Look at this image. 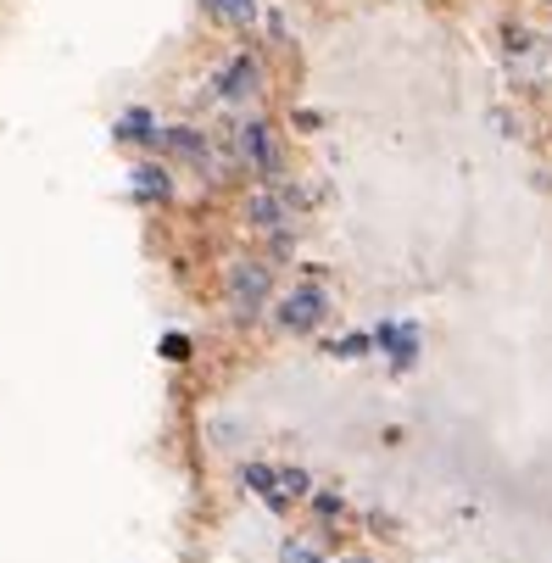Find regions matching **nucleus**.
Segmentation results:
<instances>
[{"label":"nucleus","instance_id":"20e7f679","mask_svg":"<svg viewBox=\"0 0 552 563\" xmlns=\"http://www.w3.org/2000/svg\"><path fill=\"white\" fill-rule=\"evenodd\" d=\"M229 307L241 312V318H257L268 307V290H274V268L268 263H234L229 268Z\"/></svg>","mask_w":552,"mask_h":563},{"label":"nucleus","instance_id":"9d476101","mask_svg":"<svg viewBox=\"0 0 552 563\" xmlns=\"http://www.w3.org/2000/svg\"><path fill=\"white\" fill-rule=\"evenodd\" d=\"M374 346H385L390 352V368H413V357H419V330L413 324H379L374 330Z\"/></svg>","mask_w":552,"mask_h":563},{"label":"nucleus","instance_id":"f257e3e1","mask_svg":"<svg viewBox=\"0 0 552 563\" xmlns=\"http://www.w3.org/2000/svg\"><path fill=\"white\" fill-rule=\"evenodd\" d=\"M229 151H234V168L252 174L257 185H279L285 179V140L268 118H246L241 129L229 134Z\"/></svg>","mask_w":552,"mask_h":563},{"label":"nucleus","instance_id":"ddd939ff","mask_svg":"<svg viewBox=\"0 0 552 563\" xmlns=\"http://www.w3.org/2000/svg\"><path fill=\"white\" fill-rule=\"evenodd\" d=\"M368 346H374V335H346V341H335V346H330V352H335V357H346V363H352V357H363V352H368Z\"/></svg>","mask_w":552,"mask_h":563},{"label":"nucleus","instance_id":"f03ea898","mask_svg":"<svg viewBox=\"0 0 552 563\" xmlns=\"http://www.w3.org/2000/svg\"><path fill=\"white\" fill-rule=\"evenodd\" d=\"M268 90V73H263V56L257 51H234L218 73H212V101L218 107H246Z\"/></svg>","mask_w":552,"mask_h":563},{"label":"nucleus","instance_id":"2eb2a0df","mask_svg":"<svg viewBox=\"0 0 552 563\" xmlns=\"http://www.w3.org/2000/svg\"><path fill=\"white\" fill-rule=\"evenodd\" d=\"M346 563H368V558H346Z\"/></svg>","mask_w":552,"mask_h":563},{"label":"nucleus","instance_id":"f8f14e48","mask_svg":"<svg viewBox=\"0 0 552 563\" xmlns=\"http://www.w3.org/2000/svg\"><path fill=\"white\" fill-rule=\"evenodd\" d=\"M503 40H508V56H525V51L536 45V34H530L525 23H508V29H503Z\"/></svg>","mask_w":552,"mask_h":563},{"label":"nucleus","instance_id":"423d86ee","mask_svg":"<svg viewBox=\"0 0 552 563\" xmlns=\"http://www.w3.org/2000/svg\"><path fill=\"white\" fill-rule=\"evenodd\" d=\"M129 196L145 201V207L174 201V168L163 163V156H145V163H134V168H129Z\"/></svg>","mask_w":552,"mask_h":563},{"label":"nucleus","instance_id":"7ed1b4c3","mask_svg":"<svg viewBox=\"0 0 552 563\" xmlns=\"http://www.w3.org/2000/svg\"><path fill=\"white\" fill-rule=\"evenodd\" d=\"M241 479H246V492L257 497V503H268L274 514H285L296 497H307L312 492V479H307V468H274V463H246L241 468Z\"/></svg>","mask_w":552,"mask_h":563},{"label":"nucleus","instance_id":"9b49d317","mask_svg":"<svg viewBox=\"0 0 552 563\" xmlns=\"http://www.w3.org/2000/svg\"><path fill=\"white\" fill-rule=\"evenodd\" d=\"M279 563H324V552L312 547L307 536H290V541L279 547Z\"/></svg>","mask_w":552,"mask_h":563},{"label":"nucleus","instance_id":"0eeeda50","mask_svg":"<svg viewBox=\"0 0 552 563\" xmlns=\"http://www.w3.org/2000/svg\"><path fill=\"white\" fill-rule=\"evenodd\" d=\"M246 218H252V229H263V234H290V201H285V190L279 185H257L252 196H246Z\"/></svg>","mask_w":552,"mask_h":563},{"label":"nucleus","instance_id":"4468645a","mask_svg":"<svg viewBox=\"0 0 552 563\" xmlns=\"http://www.w3.org/2000/svg\"><path fill=\"white\" fill-rule=\"evenodd\" d=\"M163 357H168V363H185V357H190V341H185V335H163Z\"/></svg>","mask_w":552,"mask_h":563},{"label":"nucleus","instance_id":"39448f33","mask_svg":"<svg viewBox=\"0 0 552 563\" xmlns=\"http://www.w3.org/2000/svg\"><path fill=\"white\" fill-rule=\"evenodd\" d=\"M324 312H330V296L319 285H296L285 296V307H279V330L285 335H312V330L324 324Z\"/></svg>","mask_w":552,"mask_h":563},{"label":"nucleus","instance_id":"1a4fd4ad","mask_svg":"<svg viewBox=\"0 0 552 563\" xmlns=\"http://www.w3.org/2000/svg\"><path fill=\"white\" fill-rule=\"evenodd\" d=\"M156 129H163V123H156V112H151V107H129V112L112 123V140H118V145L156 151Z\"/></svg>","mask_w":552,"mask_h":563},{"label":"nucleus","instance_id":"6e6552de","mask_svg":"<svg viewBox=\"0 0 552 563\" xmlns=\"http://www.w3.org/2000/svg\"><path fill=\"white\" fill-rule=\"evenodd\" d=\"M201 18L212 29H229V34H241L263 18V0H201Z\"/></svg>","mask_w":552,"mask_h":563}]
</instances>
